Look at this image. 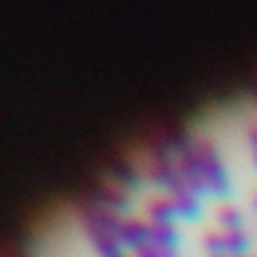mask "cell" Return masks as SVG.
<instances>
[{"mask_svg":"<svg viewBox=\"0 0 257 257\" xmlns=\"http://www.w3.org/2000/svg\"><path fill=\"white\" fill-rule=\"evenodd\" d=\"M123 219V213L108 211L88 198L77 206V229L95 257H116L126 252L121 237Z\"/></svg>","mask_w":257,"mask_h":257,"instance_id":"6da1fadb","label":"cell"},{"mask_svg":"<svg viewBox=\"0 0 257 257\" xmlns=\"http://www.w3.org/2000/svg\"><path fill=\"white\" fill-rule=\"evenodd\" d=\"M116 257H134V254H128V252H123V254H116Z\"/></svg>","mask_w":257,"mask_h":257,"instance_id":"5b68a950","label":"cell"},{"mask_svg":"<svg viewBox=\"0 0 257 257\" xmlns=\"http://www.w3.org/2000/svg\"><path fill=\"white\" fill-rule=\"evenodd\" d=\"M105 180L113 183V185H118V188L126 190V193H132V196L147 183L144 170H142V162H132V160L116 162V165L108 170V178H105Z\"/></svg>","mask_w":257,"mask_h":257,"instance_id":"3957f363","label":"cell"},{"mask_svg":"<svg viewBox=\"0 0 257 257\" xmlns=\"http://www.w3.org/2000/svg\"><path fill=\"white\" fill-rule=\"evenodd\" d=\"M8 257H36L34 252H29V249H18V252H11Z\"/></svg>","mask_w":257,"mask_h":257,"instance_id":"277c9868","label":"cell"},{"mask_svg":"<svg viewBox=\"0 0 257 257\" xmlns=\"http://www.w3.org/2000/svg\"><path fill=\"white\" fill-rule=\"evenodd\" d=\"M88 201H93V203H98L103 208H108V211L123 213V216H126V213H134L132 211L134 208V196H132V193H126V190H121L118 185L108 183V180L98 183L88 193Z\"/></svg>","mask_w":257,"mask_h":257,"instance_id":"7a4b0ae2","label":"cell"}]
</instances>
